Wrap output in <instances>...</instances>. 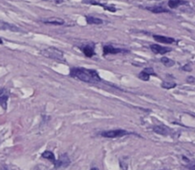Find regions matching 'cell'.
Segmentation results:
<instances>
[{"label": "cell", "instance_id": "1", "mask_svg": "<svg viewBox=\"0 0 195 170\" xmlns=\"http://www.w3.org/2000/svg\"><path fill=\"white\" fill-rule=\"evenodd\" d=\"M70 76L90 84H95L102 81L96 70L84 68H72L70 71Z\"/></svg>", "mask_w": 195, "mask_h": 170}, {"label": "cell", "instance_id": "2", "mask_svg": "<svg viewBox=\"0 0 195 170\" xmlns=\"http://www.w3.org/2000/svg\"><path fill=\"white\" fill-rule=\"evenodd\" d=\"M42 53L44 54V56L52 58V59H55V60H59V61H65L64 56H63V52L58 51L57 48H49L47 50H44L42 51Z\"/></svg>", "mask_w": 195, "mask_h": 170}, {"label": "cell", "instance_id": "3", "mask_svg": "<svg viewBox=\"0 0 195 170\" xmlns=\"http://www.w3.org/2000/svg\"><path fill=\"white\" fill-rule=\"evenodd\" d=\"M130 132L124 129H113V130H108V131H103L101 133V136L104 138H119V137H123L126 135H129Z\"/></svg>", "mask_w": 195, "mask_h": 170}, {"label": "cell", "instance_id": "4", "mask_svg": "<svg viewBox=\"0 0 195 170\" xmlns=\"http://www.w3.org/2000/svg\"><path fill=\"white\" fill-rule=\"evenodd\" d=\"M121 52H129V51H126L119 48H114L110 45H106L103 47V54L105 56L109 55V54H118Z\"/></svg>", "mask_w": 195, "mask_h": 170}, {"label": "cell", "instance_id": "5", "mask_svg": "<svg viewBox=\"0 0 195 170\" xmlns=\"http://www.w3.org/2000/svg\"><path fill=\"white\" fill-rule=\"evenodd\" d=\"M150 50L156 54H165V53H168V52L171 51L170 48L162 47L160 45H157V44H152V45H150Z\"/></svg>", "mask_w": 195, "mask_h": 170}, {"label": "cell", "instance_id": "6", "mask_svg": "<svg viewBox=\"0 0 195 170\" xmlns=\"http://www.w3.org/2000/svg\"><path fill=\"white\" fill-rule=\"evenodd\" d=\"M70 163V159H69L68 155L63 154L62 156H60L59 160L56 161V163H54V166H55V167H66V166H68Z\"/></svg>", "mask_w": 195, "mask_h": 170}, {"label": "cell", "instance_id": "7", "mask_svg": "<svg viewBox=\"0 0 195 170\" xmlns=\"http://www.w3.org/2000/svg\"><path fill=\"white\" fill-rule=\"evenodd\" d=\"M153 38L155 41L160 42V43H164V44H173L176 42V40L174 38L171 37H166V36H163V35H153Z\"/></svg>", "mask_w": 195, "mask_h": 170}, {"label": "cell", "instance_id": "8", "mask_svg": "<svg viewBox=\"0 0 195 170\" xmlns=\"http://www.w3.org/2000/svg\"><path fill=\"white\" fill-rule=\"evenodd\" d=\"M83 3H88V4H92V5H96V6H101L103 7L106 10H110V12H116V9L114 7H111V6H106L104 4L101 3H97L96 1H93V0H83Z\"/></svg>", "mask_w": 195, "mask_h": 170}, {"label": "cell", "instance_id": "9", "mask_svg": "<svg viewBox=\"0 0 195 170\" xmlns=\"http://www.w3.org/2000/svg\"><path fill=\"white\" fill-rule=\"evenodd\" d=\"M188 1H185V0H169L168 5L170 9H176L179 6H182V5H187Z\"/></svg>", "mask_w": 195, "mask_h": 170}, {"label": "cell", "instance_id": "10", "mask_svg": "<svg viewBox=\"0 0 195 170\" xmlns=\"http://www.w3.org/2000/svg\"><path fill=\"white\" fill-rule=\"evenodd\" d=\"M81 50L87 57H92L95 55V51H94L93 46H84L81 48Z\"/></svg>", "mask_w": 195, "mask_h": 170}, {"label": "cell", "instance_id": "11", "mask_svg": "<svg viewBox=\"0 0 195 170\" xmlns=\"http://www.w3.org/2000/svg\"><path fill=\"white\" fill-rule=\"evenodd\" d=\"M44 24H51V25H55V26H61L64 25V20L60 18H52V19H45L41 20Z\"/></svg>", "mask_w": 195, "mask_h": 170}, {"label": "cell", "instance_id": "12", "mask_svg": "<svg viewBox=\"0 0 195 170\" xmlns=\"http://www.w3.org/2000/svg\"><path fill=\"white\" fill-rule=\"evenodd\" d=\"M153 131L157 134H161V135H168L170 134L169 132V128H166L165 125H155L153 127Z\"/></svg>", "mask_w": 195, "mask_h": 170}, {"label": "cell", "instance_id": "13", "mask_svg": "<svg viewBox=\"0 0 195 170\" xmlns=\"http://www.w3.org/2000/svg\"><path fill=\"white\" fill-rule=\"evenodd\" d=\"M146 10H149V12H152L154 13H170L169 10H166L163 7L160 6H153V7H146Z\"/></svg>", "mask_w": 195, "mask_h": 170}, {"label": "cell", "instance_id": "14", "mask_svg": "<svg viewBox=\"0 0 195 170\" xmlns=\"http://www.w3.org/2000/svg\"><path fill=\"white\" fill-rule=\"evenodd\" d=\"M8 99H9V96L8 94L5 93V89H1V93H0V105H1V107L4 109L7 108Z\"/></svg>", "mask_w": 195, "mask_h": 170}, {"label": "cell", "instance_id": "15", "mask_svg": "<svg viewBox=\"0 0 195 170\" xmlns=\"http://www.w3.org/2000/svg\"><path fill=\"white\" fill-rule=\"evenodd\" d=\"M86 21L88 25H100L103 23L102 19L93 17V16H86Z\"/></svg>", "mask_w": 195, "mask_h": 170}, {"label": "cell", "instance_id": "16", "mask_svg": "<svg viewBox=\"0 0 195 170\" xmlns=\"http://www.w3.org/2000/svg\"><path fill=\"white\" fill-rule=\"evenodd\" d=\"M42 157L44 159H47V160H50L52 163H56V160H55V157H54V154L50 150H46L42 153Z\"/></svg>", "mask_w": 195, "mask_h": 170}, {"label": "cell", "instance_id": "17", "mask_svg": "<svg viewBox=\"0 0 195 170\" xmlns=\"http://www.w3.org/2000/svg\"><path fill=\"white\" fill-rule=\"evenodd\" d=\"M161 63H162L164 66H166V67H172V66H174L175 65V62L173 61V60H171L168 57H162L161 58Z\"/></svg>", "mask_w": 195, "mask_h": 170}, {"label": "cell", "instance_id": "18", "mask_svg": "<svg viewBox=\"0 0 195 170\" xmlns=\"http://www.w3.org/2000/svg\"><path fill=\"white\" fill-rule=\"evenodd\" d=\"M149 74L148 73V72H146L145 70H143V71H141L140 73H139V75H138V78H140L141 80H143V81H148L149 80Z\"/></svg>", "mask_w": 195, "mask_h": 170}, {"label": "cell", "instance_id": "19", "mask_svg": "<svg viewBox=\"0 0 195 170\" xmlns=\"http://www.w3.org/2000/svg\"><path fill=\"white\" fill-rule=\"evenodd\" d=\"M176 83H170V82H163L162 84V87L163 89H173V87H176Z\"/></svg>", "mask_w": 195, "mask_h": 170}, {"label": "cell", "instance_id": "20", "mask_svg": "<svg viewBox=\"0 0 195 170\" xmlns=\"http://www.w3.org/2000/svg\"><path fill=\"white\" fill-rule=\"evenodd\" d=\"M144 70L146 71V72H148L149 75H154V76H156V73L154 72L153 69H152V68H146Z\"/></svg>", "mask_w": 195, "mask_h": 170}, {"label": "cell", "instance_id": "21", "mask_svg": "<svg viewBox=\"0 0 195 170\" xmlns=\"http://www.w3.org/2000/svg\"><path fill=\"white\" fill-rule=\"evenodd\" d=\"M183 70H186V71H191V68H190V66H189V64H187L186 66H184V67L182 68Z\"/></svg>", "mask_w": 195, "mask_h": 170}, {"label": "cell", "instance_id": "22", "mask_svg": "<svg viewBox=\"0 0 195 170\" xmlns=\"http://www.w3.org/2000/svg\"><path fill=\"white\" fill-rule=\"evenodd\" d=\"M187 81L188 82V83H193V82H195V79H194V77H188Z\"/></svg>", "mask_w": 195, "mask_h": 170}, {"label": "cell", "instance_id": "23", "mask_svg": "<svg viewBox=\"0 0 195 170\" xmlns=\"http://www.w3.org/2000/svg\"><path fill=\"white\" fill-rule=\"evenodd\" d=\"M189 168H190L191 170H195V162H192L190 163V166H189Z\"/></svg>", "mask_w": 195, "mask_h": 170}, {"label": "cell", "instance_id": "24", "mask_svg": "<svg viewBox=\"0 0 195 170\" xmlns=\"http://www.w3.org/2000/svg\"><path fill=\"white\" fill-rule=\"evenodd\" d=\"M62 1H63V0H55V2H56V3H62Z\"/></svg>", "mask_w": 195, "mask_h": 170}, {"label": "cell", "instance_id": "25", "mask_svg": "<svg viewBox=\"0 0 195 170\" xmlns=\"http://www.w3.org/2000/svg\"><path fill=\"white\" fill-rule=\"evenodd\" d=\"M91 170H99V169H98L97 167H92Z\"/></svg>", "mask_w": 195, "mask_h": 170}, {"label": "cell", "instance_id": "26", "mask_svg": "<svg viewBox=\"0 0 195 170\" xmlns=\"http://www.w3.org/2000/svg\"><path fill=\"white\" fill-rule=\"evenodd\" d=\"M2 170H7V169H5V168H3V169H2Z\"/></svg>", "mask_w": 195, "mask_h": 170}, {"label": "cell", "instance_id": "27", "mask_svg": "<svg viewBox=\"0 0 195 170\" xmlns=\"http://www.w3.org/2000/svg\"><path fill=\"white\" fill-rule=\"evenodd\" d=\"M161 170H165V169H161Z\"/></svg>", "mask_w": 195, "mask_h": 170}]
</instances>
